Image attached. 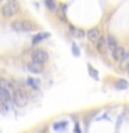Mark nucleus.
Returning <instances> with one entry per match:
<instances>
[{
  "mask_svg": "<svg viewBox=\"0 0 129 133\" xmlns=\"http://www.w3.org/2000/svg\"><path fill=\"white\" fill-rule=\"evenodd\" d=\"M11 28L15 32H33L37 29V25L29 19H15L12 21Z\"/></svg>",
  "mask_w": 129,
  "mask_h": 133,
  "instance_id": "f257e3e1",
  "label": "nucleus"
},
{
  "mask_svg": "<svg viewBox=\"0 0 129 133\" xmlns=\"http://www.w3.org/2000/svg\"><path fill=\"white\" fill-rule=\"evenodd\" d=\"M67 125H68V122L62 121V122H60V123H54V129H56V130H62V129L67 128Z\"/></svg>",
  "mask_w": 129,
  "mask_h": 133,
  "instance_id": "f3484780",
  "label": "nucleus"
},
{
  "mask_svg": "<svg viewBox=\"0 0 129 133\" xmlns=\"http://www.w3.org/2000/svg\"><path fill=\"white\" fill-rule=\"evenodd\" d=\"M46 6L49 7L50 11H56V4H54V0H46Z\"/></svg>",
  "mask_w": 129,
  "mask_h": 133,
  "instance_id": "a211bd4d",
  "label": "nucleus"
},
{
  "mask_svg": "<svg viewBox=\"0 0 129 133\" xmlns=\"http://www.w3.org/2000/svg\"><path fill=\"white\" fill-rule=\"evenodd\" d=\"M121 68L122 69H126L128 66H129V51H125L124 53V56H122V58H121Z\"/></svg>",
  "mask_w": 129,
  "mask_h": 133,
  "instance_id": "f8f14e48",
  "label": "nucleus"
},
{
  "mask_svg": "<svg viewBox=\"0 0 129 133\" xmlns=\"http://www.w3.org/2000/svg\"><path fill=\"white\" fill-rule=\"evenodd\" d=\"M86 35H87V39H89L92 43H96V42L99 40V37L101 36L100 35V29L99 28H92L90 31H87Z\"/></svg>",
  "mask_w": 129,
  "mask_h": 133,
  "instance_id": "423d86ee",
  "label": "nucleus"
},
{
  "mask_svg": "<svg viewBox=\"0 0 129 133\" xmlns=\"http://www.w3.org/2000/svg\"><path fill=\"white\" fill-rule=\"evenodd\" d=\"M20 10H21V7H20V3L17 0H8L2 7V15L4 18H12L14 15L18 14Z\"/></svg>",
  "mask_w": 129,
  "mask_h": 133,
  "instance_id": "f03ea898",
  "label": "nucleus"
},
{
  "mask_svg": "<svg viewBox=\"0 0 129 133\" xmlns=\"http://www.w3.org/2000/svg\"><path fill=\"white\" fill-rule=\"evenodd\" d=\"M12 100H14V103L18 107H24V105H27V103H28V96H27V93H24L22 90H14Z\"/></svg>",
  "mask_w": 129,
  "mask_h": 133,
  "instance_id": "7ed1b4c3",
  "label": "nucleus"
},
{
  "mask_svg": "<svg viewBox=\"0 0 129 133\" xmlns=\"http://www.w3.org/2000/svg\"><path fill=\"white\" fill-rule=\"evenodd\" d=\"M75 133H81V130H79V128H78V123L75 125Z\"/></svg>",
  "mask_w": 129,
  "mask_h": 133,
  "instance_id": "412c9836",
  "label": "nucleus"
},
{
  "mask_svg": "<svg viewBox=\"0 0 129 133\" xmlns=\"http://www.w3.org/2000/svg\"><path fill=\"white\" fill-rule=\"evenodd\" d=\"M27 68H28V71H31V72H33V74H40L42 71H43V64L36 62V61H31L27 65Z\"/></svg>",
  "mask_w": 129,
  "mask_h": 133,
  "instance_id": "0eeeda50",
  "label": "nucleus"
},
{
  "mask_svg": "<svg viewBox=\"0 0 129 133\" xmlns=\"http://www.w3.org/2000/svg\"><path fill=\"white\" fill-rule=\"evenodd\" d=\"M124 49L121 47V46H117L115 47V50L112 51V58H114L115 61H121V58H122V56H124Z\"/></svg>",
  "mask_w": 129,
  "mask_h": 133,
  "instance_id": "9b49d317",
  "label": "nucleus"
},
{
  "mask_svg": "<svg viewBox=\"0 0 129 133\" xmlns=\"http://www.w3.org/2000/svg\"><path fill=\"white\" fill-rule=\"evenodd\" d=\"M126 71H128V74H129V66H128V68H126Z\"/></svg>",
  "mask_w": 129,
  "mask_h": 133,
  "instance_id": "4be33fe9",
  "label": "nucleus"
},
{
  "mask_svg": "<svg viewBox=\"0 0 129 133\" xmlns=\"http://www.w3.org/2000/svg\"><path fill=\"white\" fill-rule=\"evenodd\" d=\"M49 60V54L47 51L42 49H35L32 51V61H36V62H40V64H44L46 61Z\"/></svg>",
  "mask_w": 129,
  "mask_h": 133,
  "instance_id": "20e7f679",
  "label": "nucleus"
},
{
  "mask_svg": "<svg viewBox=\"0 0 129 133\" xmlns=\"http://www.w3.org/2000/svg\"><path fill=\"white\" fill-rule=\"evenodd\" d=\"M50 36V33H47V32H42V33H37V35L32 39V43L33 44H37L39 42H42L43 39H46V37H49Z\"/></svg>",
  "mask_w": 129,
  "mask_h": 133,
  "instance_id": "ddd939ff",
  "label": "nucleus"
},
{
  "mask_svg": "<svg viewBox=\"0 0 129 133\" xmlns=\"http://www.w3.org/2000/svg\"><path fill=\"white\" fill-rule=\"evenodd\" d=\"M11 98H12V96L8 91H6L4 89L0 87V105H7L11 101Z\"/></svg>",
  "mask_w": 129,
  "mask_h": 133,
  "instance_id": "6e6552de",
  "label": "nucleus"
},
{
  "mask_svg": "<svg viewBox=\"0 0 129 133\" xmlns=\"http://www.w3.org/2000/svg\"><path fill=\"white\" fill-rule=\"evenodd\" d=\"M106 39H107V46H108V49H110L111 51H114L115 47L118 46V42H117V39H115V37L112 36V35H108Z\"/></svg>",
  "mask_w": 129,
  "mask_h": 133,
  "instance_id": "9d476101",
  "label": "nucleus"
},
{
  "mask_svg": "<svg viewBox=\"0 0 129 133\" xmlns=\"http://www.w3.org/2000/svg\"><path fill=\"white\" fill-rule=\"evenodd\" d=\"M72 51H74V54H75L76 57L79 56V49H78V46H76V44H74V46H72Z\"/></svg>",
  "mask_w": 129,
  "mask_h": 133,
  "instance_id": "aec40b11",
  "label": "nucleus"
},
{
  "mask_svg": "<svg viewBox=\"0 0 129 133\" xmlns=\"http://www.w3.org/2000/svg\"><path fill=\"white\" fill-rule=\"evenodd\" d=\"M89 72H90V75H92V76H93L94 79H97V75H99V74H97V71H94L90 65H89Z\"/></svg>",
  "mask_w": 129,
  "mask_h": 133,
  "instance_id": "6ab92c4d",
  "label": "nucleus"
},
{
  "mask_svg": "<svg viewBox=\"0 0 129 133\" xmlns=\"http://www.w3.org/2000/svg\"><path fill=\"white\" fill-rule=\"evenodd\" d=\"M69 29H71V32H72V35L78 36V37H82L83 36V31H82V29H76V28H74V26H69Z\"/></svg>",
  "mask_w": 129,
  "mask_h": 133,
  "instance_id": "dca6fc26",
  "label": "nucleus"
},
{
  "mask_svg": "<svg viewBox=\"0 0 129 133\" xmlns=\"http://www.w3.org/2000/svg\"><path fill=\"white\" fill-rule=\"evenodd\" d=\"M65 8H67L65 4H61L60 8L57 10V14H58V17H60L62 21H67V18H65Z\"/></svg>",
  "mask_w": 129,
  "mask_h": 133,
  "instance_id": "2eb2a0df",
  "label": "nucleus"
},
{
  "mask_svg": "<svg viewBox=\"0 0 129 133\" xmlns=\"http://www.w3.org/2000/svg\"><path fill=\"white\" fill-rule=\"evenodd\" d=\"M0 87H2V89H4L6 91H8V93H10L11 96L14 94V87H12V85L8 81H6V79H0Z\"/></svg>",
  "mask_w": 129,
  "mask_h": 133,
  "instance_id": "1a4fd4ad",
  "label": "nucleus"
},
{
  "mask_svg": "<svg viewBox=\"0 0 129 133\" xmlns=\"http://www.w3.org/2000/svg\"><path fill=\"white\" fill-rule=\"evenodd\" d=\"M96 47H97L99 53L106 54V53H107V50H108V46H107V39H106V37L100 36V37H99V40L96 42Z\"/></svg>",
  "mask_w": 129,
  "mask_h": 133,
  "instance_id": "39448f33",
  "label": "nucleus"
},
{
  "mask_svg": "<svg viewBox=\"0 0 129 133\" xmlns=\"http://www.w3.org/2000/svg\"><path fill=\"white\" fill-rule=\"evenodd\" d=\"M128 86H129V83L125 79H119V81L115 82V87L118 90H125V89H128Z\"/></svg>",
  "mask_w": 129,
  "mask_h": 133,
  "instance_id": "4468645a",
  "label": "nucleus"
}]
</instances>
